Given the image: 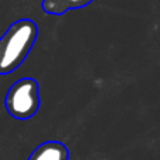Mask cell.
<instances>
[{
	"mask_svg": "<svg viewBox=\"0 0 160 160\" xmlns=\"http://www.w3.org/2000/svg\"><path fill=\"white\" fill-rule=\"evenodd\" d=\"M69 153L65 145L59 142H45L39 145L32 153H31L28 160H68Z\"/></svg>",
	"mask_w": 160,
	"mask_h": 160,
	"instance_id": "cell-3",
	"label": "cell"
},
{
	"mask_svg": "<svg viewBox=\"0 0 160 160\" xmlns=\"http://www.w3.org/2000/svg\"><path fill=\"white\" fill-rule=\"evenodd\" d=\"M38 37V27L31 18L11 22L0 37V76L14 72L30 55Z\"/></svg>",
	"mask_w": 160,
	"mask_h": 160,
	"instance_id": "cell-1",
	"label": "cell"
},
{
	"mask_svg": "<svg viewBox=\"0 0 160 160\" xmlns=\"http://www.w3.org/2000/svg\"><path fill=\"white\" fill-rule=\"evenodd\" d=\"M4 105L7 112L16 119H28L39 108V84L37 80L24 78L10 86Z\"/></svg>",
	"mask_w": 160,
	"mask_h": 160,
	"instance_id": "cell-2",
	"label": "cell"
},
{
	"mask_svg": "<svg viewBox=\"0 0 160 160\" xmlns=\"http://www.w3.org/2000/svg\"><path fill=\"white\" fill-rule=\"evenodd\" d=\"M93 0H42L41 7L44 13L51 16H62L69 10H76L88 6Z\"/></svg>",
	"mask_w": 160,
	"mask_h": 160,
	"instance_id": "cell-4",
	"label": "cell"
}]
</instances>
